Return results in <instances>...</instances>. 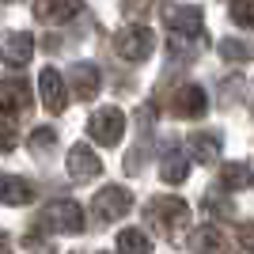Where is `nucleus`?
<instances>
[{
    "mask_svg": "<svg viewBox=\"0 0 254 254\" xmlns=\"http://www.w3.org/2000/svg\"><path fill=\"white\" fill-rule=\"evenodd\" d=\"M31 110V87L23 76H8L0 84V114L4 118H23Z\"/></svg>",
    "mask_w": 254,
    "mask_h": 254,
    "instance_id": "obj_5",
    "label": "nucleus"
},
{
    "mask_svg": "<svg viewBox=\"0 0 254 254\" xmlns=\"http://www.w3.org/2000/svg\"><path fill=\"white\" fill-rule=\"evenodd\" d=\"M4 4H15V0H4Z\"/></svg>",
    "mask_w": 254,
    "mask_h": 254,
    "instance_id": "obj_27",
    "label": "nucleus"
},
{
    "mask_svg": "<svg viewBox=\"0 0 254 254\" xmlns=\"http://www.w3.org/2000/svg\"><path fill=\"white\" fill-rule=\"evenodd\" d=\"M205 110H209V103H205V91L197 84H182L171 95V114L175 118H201Z\"/></svg>",
    "mask_w": 254,
    "mask_h": 254,
    "instance_id": "obj_8",
    "label": "nucleus"
},
{
    "mask_svg": "<svg viewBox=\"0 0 254 254\" xmlns=\"http://www.w3.org/2000/svg\"><path fill=\"white\" fill-rule=\"evenodd\" d=\"M38 87H42V103L50 114H64V106H68V95H64V80L57 68H42L38 76Z\"/></svg>",
    "mask_w": 254,
    "mask_h": 254,
    "instance_id": "obj_9",
    "label": "nucleus"
},
{
    "mask_svg": "<svg viewBox=\"0 0 254 254\" xmlns=\"http://www.w3.org/2000/svg\"><path fill=\"white\" fill-rule=\"evenodd\" d=\"M148 220L156 224L167 239H179V232L186 228V220H190V209H186L182 197H156V201H148Z\"/></svg>",
    "mask_w": 254,
    "mask_h": 254,
    "instance_id": "obj_1",
    "label": "nucleus"
},
{
    "mask_svg": "<svg viewBox=\"0 0 254 254\" xmlns=\"http://www.w3.org/2000/svg\"><path fill=\"white\" fill-rule=\"evenodd\" d=\"M251 182H254L251 163H224V171H220L224 190H251Z\"/></svg>",
    "mask_w": 254,
    "mask_h": 254,
    "instance_id": "obj_16",
    "label": "nucleus"
},
{
    "mask_svg": "<svg viewBox=\"0 0 254 254\" xmlns=\"http://www.w3.org/2000/svg\"><path fill=\"white\" fill-rule=\"evenodd\" d=\"M42 224L50 232H80V228H84V209L76 201H68V197H57V201L46 205Z\"/></svg>",
    "mask_w": 254,
    "mask_h": 254,
    "instance_id": "obj_4",
    "label": "nucleus"
},
{
    "mask_svg": "<svg viewBox=\"0 0 254 254\" xmlns=\"http://www.w3.org/2000/svg\"><path fill=\"white\" fill-rule=\"evenodd\" d=\"M19 144V129H11V126H0V152H11Z\"/></svg>",
    "mask_w": 254,
    "mask_h": 254,
    "instance_id": "obj_24",
    "label": "nucleus"
},
{
    "mask_svg": "<svg viewBox=\"0 0 254 254\" xmlns=\"http://www.w3.org/2000/svg\"><path fill=\"white\" fill-rule=\"evenodd\" d=\"M114 50H118V57H126V61H148L152 57V50H156V34L148 31V27H126V31H118L114 34Z\"/></svg>",
    "mask_w": 254,
    "mask_h": 254,
    "instance_id": "obj_2",
    "label": "nucleus"
},
{
    "mask_svg": "<svg viewBox=\"0 0 254 254\" xmlns=\"http://www.w3.org/2000/svg\"><path fill=\"white\" fill-rule=\"evenodd\" d=\"M99 171H103V159H99L95 152L87 148V144H76V148L68 152V175H72V179L91 182Z\"/></svg>",
    "mask_w": 254,
    "mask_h": 254,
    "instance_id": "obj_12",
    "label": "nucleus"
},
{
    "mask_svg": "<svg viewBox=\"0 0 254 254\" xmlns=\"http://www.w3.org/2000/svg\"><path fill=\"white\" fill-rule=\"evenodd\" d=\"M232 19L239 27H254V0H232Z\"/></svg>",
    "mask_w": 254,
    "mask_h": 254,
    "instance_id": "obj_21",
    "label": "nucleus"
},
{
    "mask_svg": "<svg viewBox=\"0 0 254 254\" xmlns=\"http://www.w3.org/2000/svg\"><path fill=\"white\" fill-rule=\"evenodd\" d=\"M0 201L4 205H27L34 201V186L19 175H0Z\"/></svg>",
    "mask_w": 254,
    "mask_h": 254,
    "instance_id": "obj_13",
    "label": "nucleus"
},
{
    "mask_svg": "<svg viewBox=\"0 0 254 254\" xmlns=\"http://www.w3.org/2000/svg\"><path fill=\"white\" fill-rule=\"evenodd\" d=\"M118 251L122 254H152V239L140 228H126V232L118 235Z\"/></svg>",
    "mask_w": 254,
    "mask_h": 254,
    "instance_id": "obj_18",
    "label": "nucleus"
},
{
    "mask_svg": "<svg viewBox=\"0 0 254 254\" xmlns=\"http://www.w3.org/2000/svg\"><path fill=\"white\" fill-rule=\"evenodd\" d=\"M239 239H243L247 247H254V224H243V228H239Z\"/></svg>",
    "mask_w": 254,
    "mask_h": 254,
    "instance_id": "obj_25",
    "label": "nucleus"
},
{
    "mask_svg": "<svg viewBox=\"0 0 254 254\" xmlns=\"http://www.w3.org/2000/svg\"><path fill=\"white\" fill-rule=\"evenodd\" d=\"M72 91L84 99V103L99 95V68L95 64H76L72 68Z\"/></svg>",
    "mask_w": 254,
    "mask_h": 254,
    "instance_id": "obj_15",
    "label": "nucleus"
},
{
    "mask_svg": "<svg viewBox=\"0 0 254 254\" xmlns=\"http://www.w3.org/2000/svg\"><path fill=\"white\" fill-rule=\"evenodd\" d=\"M0 254H11V239L4 232H0Z\"/></svg>",
    "mask_w": 254,
    "mask_h": 254,
    "instance_id": "obj_26",
    "label": "nucleus"
},
{
    "mask_svg": "<svg viewBox=\"0 0 254 254\" xmlns=\"http://www.w3.org/2000/svg\"><path fill=\"white\" fill-rule=\"evenodd\" d=\"M53 144H57V133H53V129H34L31 133V148L38 152V156L53 152Z\"/></svg>",
    "mask_w": 254,
    "mask_h": 254,
    "instance_id": "obj_20",
    "label": "nucleus"
},
{
    "mask_svg": "<svg viewBox=\"0 0 254 254\" xmlns=\"http://www.w3.org/2000/svg\"><path fill=\"white\" fill-rule=\"evenodd\" d=\"M193 251H197V254H228V239H224L220 228L205 224V228L193 232Z\"/></svg>",
    "mask_w": 254,
    "mask_h": 254,
    "instance_id": "obj_14",
    "label": "nucleus"
},
{
    "mask_svg": "<svg viewBox=\"0 0 254 254\" xmlns=\"http://www.w3.org/2000/svg\"><path fill=\"white\" fill-rule=\"evenodd\" d=\"M220 53L228 61H247V57H251V50H247L243 42H220Z\"/></svg>",
    "mask_w": 254,
    "mask_h": 254,
    "instance_id": "obj_23",
    "label": "nucleus"
},
{
    "mask_svg": "<svg viewBox=\"0 0 254 254\" xmlns=\"http://www.w3.org/2000/svg\"><path fill=\"white\" fill-rule=\"evenodd\" d=\"M87 133H91V140H99V144H106V148H114L118 140H122V133H126V114H122L118 106H103V110L91 114Z\"/></svg>",
    "mask_w": 254,
    "mask_h": 254,
    "instance_id": "obj_3",
    "label": "nucleus"
},
{
    "mask_svg": "<svg viewBox=\"0 0 254 254\" xmlns=\"http://www.w3.org/2000/svg\"><path fill=\"white\" fill-rule=\"evenodd\" d=\"M95 216L99 220H122L129 209H133V193L126 190V186H106V190L95 193Z\"/></svg>",
    "mask_w": 254,
    "mask_h": 254,
    "instance_id": "obj_6",
    "label": "nucleus"
},
{
    "mask_svg": "<svg viewBox=\"0 0 254 254\" xmlns=\"http://www.w3.org/2000/svg\"><path fill=\"white\" fill-rule=\"evenodd\" d=\"M159 175H163V182H186V175H190V163H186V156H179V152H167V156H163V167H159Z\"/></svg>",
    "mask_w": 254,
    "mask_h": 254,
    "instance_id": "obj_19",
    "label": "nucleus"
},
{
    "mask_svg": "<svg viewBox=\"0 0 254 254\" xmlns=\"http://www.w3.org/2000/svg\"><path fill=\"white\" fill-rule=\"evenodd\" d=\"M0 53H4V61H8V64H27L34 57V34L8 31L4 38H0Z\"/></svg>",
    "mask_w": 254,
    "mask_h": 254,
    "instance_id": "obj_10",
    "label": "nucleus"
},
{
    "mask_svg": "<svg viewBox=\"0 0 254 254\" xmlns=\"http://www.w3.org/2000/svg\"><path fill=\"white\" fill-rule=\"evenodd\" d=\"M190 152H193L197 163H212V159H220V137H216V133H193Z\"/></svg>",
    "mask_w": 254,
    "mask_h": 254,
    "instance_id": "obj_17",
    "label": "nucleus"
},
{
    "mask_svg": "<svg viewBox=\"0 0 254 254\" xmlns=\"http://www.w3.org/2000/svg\"><path fill=\"white\" fill-rule=\"evenodd\" d=\"M152 4H156V0H122V11H126L129 19H144L152 11Z\"/></svg>",
    "mask_w": 254,
    "mask_h": 254,
    "instance_id": "obj_22",
    "label": "nucleus"
},
{
    "mask_svg": "<svg viewBox=\"0 0 254 254\" xmlns=\"http://www.w3.org/2000/svg\"><path fill=\"white\" fill-rule=\"evenodd\" d=\"M201 8H190V4H175L167 8V27L171 34H179V38H197L201 42Z\"/></svg>",
    "mask_w": 254,
    "mask_h": 254,
    "instance_id": "obj_7",
    "label": "nucleus"
},
{
    "mask_svg": "<svg viewBox=\"0 0 254 254\" xmlns=\"http://www.w3.org/2000/svg\"><path fill=\"white\" fill-rule=\"evenodd\" d=\"M76 11H80V0H34V19L50 23V27L68 23Z\"/></svg>",
    "mask_w": 254,
    "mask_h": 254,
    "instance_id": "obj_11",
    "label": "nucleus"
}]
</instances>
